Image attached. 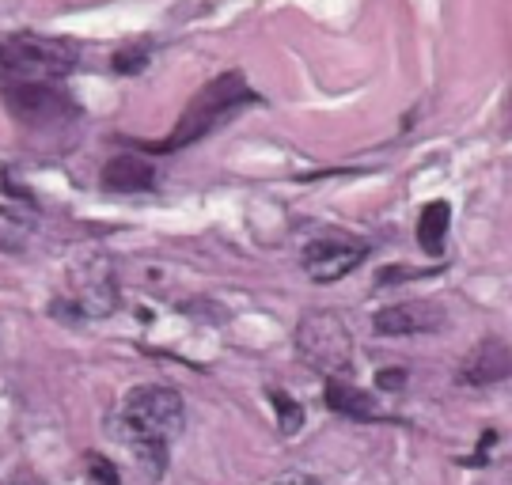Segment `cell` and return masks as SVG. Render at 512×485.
Listing matches in <instances>:
<instances>
[{"label": "cell", "instance_id": "obj_9", "mask_svg": "<svg viewBox=\"0 0 512 485\" xmlns=\"http://www.w3.org/2000/svg\"><path fill=\"white\" fill-rule=\"evenodd\" d=\"M103 186L114 194H145L156 186V167L141 152H118L103 167Z\"/></svg>", "mask_w": 512, "mask_h": 485}, {"label": "cell", "instance_id": "obj_7", "mask_svg": "<svg viewBox=\"0 0 512 485\" xmlns=\"http://www.w3.org/2000/svg\"><path fill=\"white\" fill-rule=\"evenodd\" d=\"M444 326V307L429 304V300H406V304H391L376 311L372 330L384 338H410V334H433Z\"/></svg>", "mask_w": 512, "mask_h": 485}, {"label": "cell", "instance_id": "obj_6", "mask_svg": "<svg viewBox=\"0 0 512 485\" xmlns=\"http://www.w3.org/2000/svg\"><path fill=\"white\" fill-rule=\"evenodd\" d=\"M368 258V243L361 239H342V235H327V239H311L304 247V273L315 285H330L342 281Z\"/></svg>", "mask_w": 512, "mask_h": 485}, {"label": "cell", "instance_id": "obj_3", "mask_svg": "<svg viewBox=\"0 0 512 485\" xmlns=\"http://www.w3.org/2000/svg\"><path fill=\"white\" fill-rule=\"evenodd\" d=\"M76 42L38 31H19L0 42V88L57 84L76 69Z\"/></svg>", "mask_w": 512, "mask_h": 485}, {"label": "cell", "instance_id": "obj_8", "mask_svg": "<svg viewBox=\"0 0 512 485\" xmlns=\"http://www.w3.org/2000/svg\"><path fill=\"white\" fill-rule=\"evenodd\" d=\"M512 376V349L501 338H486L478 342L463 364H459V383L467 387H490V383H501V379Z\"/></svg>", "mask_w": 512, "mask_h": 485}, {"label": "cell", "instance_id": "obj_1", "mask_svg": "<svg viewBox=\"0 0 512 485\" xmlns=\"http://www.w3.org/2000/svg\"><path fill=\"white\" fill-rule=\"evenodd\" d=\"M114 425H118L122 440L129 444V451L141 459L148 478H164L171 444H175V436L186 425L183 395L171 391V387H160V383L133 387L122 398Z\"/></svg>", "mask_w": 512, "mask_h": 485}, {"label": "cell", "instance_id": "obj_5", "mask_svg": "<svg viewBox=\"0 0 512 485\" xmlns=\"http://www.w3.org/2000/svg\"><path fill=\"white\" fill-rule=\"evenodd\" d=\"M0 99H4L8 114L23 126H61V122L76 118V103L69 99V91H61L57 84L0 88Z\"/></svg>", "mask_w": 512, "mask_h": 485}, {"label": "cell", "instance_id": "obj_12", "mask_svg": "<svg viewBox=\"0 0 512 485\" xmlns=\"http://www.w3.org/2000/svg\"><path fill=\"white\" fill-rule=\"evenodd\" d=\"M270 402H274L277 421H281V436H293V432H300V425H304V406H300V402H293L285 391H270Z\"/></svg>", "mask_w": 512, "mask_h": 485}, {"label": "cell", "instance_id": "obj_15", "mask_svg": "<svg viewBox=\"0 0 512 485\" xmlns=\"http://www.w3.org/2000/svg\"><path fill=\"white\" fill-rule=\"evenodd\" d=\"M274 485H323L315 474H304V470H293V474H285V478H277Z\"/></svg>", "mask_w": 512, "mask_h": 485}, {"label": "cell", "instance_id": "obj_14", "mask_svg": "<svg viewBox=\"0 0 512 485\" xmlns=\"http://www.w3.org/2000/svg\"><path fill=\"white\" fill-rule=\"evenodd\" d=\"M145 57H148V46H133V50H118L114 54V69L118 72H141L145 69Z\"/></svg>", "mask_w": 512, "mask_h": 485}, {"label": "cell", "instance_id": "obj_13", "mask_svg": "<svg viewBox=\"0 0 512 485\" xmlns=\"http://www.w3.org/2000/svg\"><path fill=\"white\" fill-rule=\"evenodd\" d=\"M88 478L95 485H122V474L110 463L107 455H88Z\"/></svg>", "mask_w": 512, "mask_h": 485}, {"label": "cell", "instance_id": "obj_10", "mask_svg": "<svg viewBox=\"0 0 512 485\" xmlns=\"http://www.w3.org/2000/svg\"><path fill=\"white\" fill-rule=\"evenodd\" d=\"M327 406L334 414L353 417V421H384L380 406L361 387H353L349 379H327Z\"/></svg>", "mask_w": 512, "mask_h": 485}, {"label": "cell", "instance_id": "obj_11", "mask_svg": "<svg viewBox=\"0 0 512 485\" xmlns=\"http://www.w3.org/2000/svg\"><path fill=\"white\" fill-rule=\"evenodd\" d=\"M448 224H452L448 201H429V205L421 209V220H418L421 251H429L433 258H437V254L444 251V239H448Z\"/></svg>", "mask_w": 512, "mask_h": 485}, {"label": "cell", "instance_id": "obj_2", "mask_svg": "<svg viewBox=\"0 0 512 485\" xmlns=\"http://www.w3.org/2000/svg\"><path fill=\"white\" fill-rule=\"evenodd\" d=\"M258 103V95L251 91V84L239 76V72H220L213 76L202 91H194V99L186 103V110L179 114L175 129L167 133L164 141L145 144V152L152 156H171V152H183L190 144L205 141L217 126H224L236 110Z\"/></svg>", "mask_w": 512, "mask_h": 485}, {"label": "cell", "instance_id": "obj_4", "mask_svg": "<svg viewBox=\"0 0 512 485\" xmlns=\"http://www.w3.org/2000/svg\"><path fill=\"white\" fill-rule=\"evenodd\" d=\"M296 349H300L304 364H311L315 372H323L327 379H346L349 360H353V338H349V326L342 323V315L308 311L296 326Z\"/></svg>", "mask_w": 512, "mask_h": 485}, {"label": "cell", "instance_id": "obj_16", "mask_svg": "<svg viewBox=\"0 0 512 485\" xmlns=\"http://www.w3.org/2000/svg\"><path fill=\"white\" fill-rule=\"evenodd\" d=\"M376 379H380V387H384V391H391V387L399 391V387L406 383V372H391V368H384V372H380Z\"/></svg>", "mask_w": 512, "mask_h": 485}]
</instances>
